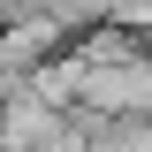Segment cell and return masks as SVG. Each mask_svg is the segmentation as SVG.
Returning a JSON list of instances; mask_svg holds the SVG:
<instances>
[{"mask_svg":"<svg viewBox=\"0 0 152 152\" xmlns=\"http://www.w3.org/2000/svg\"><path fill=\"white\" fill-rule=\"evenodd\" d=\"M76 129H84V122H76ZM91 152H152V122H99Z\"/></svg>","mask_w":152,"mask_h":152,"instance_id":"6da1fadb","label":"cell"}]
</instances>
